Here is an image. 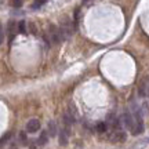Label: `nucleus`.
I'll list each match as a JSON object with an SVG mask.
<instances>
[{
	"instance_id": "19",
	"label": "nucleus",
	"mask_w": 149,
	"mask_h": 149,
	"mask_svg": "<svg viewBox=\"0 0 149 149\" xmlns=\"http://www.w3.org/2000/svg\"><path fill=\"white\" fill-rule=\"evenodd\" d=\"M19 139H21V141H26V135H25V133H19Z\"/></svg>"
},
{
	"instance_id": "7",
	"label": "nucleus",
	"mask_w": 149,
	"mask_h": 149,
	"mask_svg": "<svg viewBox=\"0 0 149 149\" xmlns=\"http://www.w3.org/2000/svg\"><path fill=\"white\" fill-rule=\"evenodd\" d=\"M130 131H131L133 135H139V134L144 131V122L134 119V124H133V127L130 128Z\"/></svg>"
},
{
	"instance_id": "1",
	"label": "nucleus",
	"mask_w": 149,
	"mask_h": 149,
	"mask_svg": "<svg viewBox=\"0 0 149 149\" xmlns=\"http://www.w3.org/2000/svg\"><path fill=\"white\" fill-rule=\"evenodd\" d=\"M58 28H59V32H61V36H62V40H68V39H70V36L73 35L74 28L68 17H64V18L61 19Z\"/></svg>"
},
{
	"instance_id": "9",
	"label": "nucleus",
	"mask_w": 149,
	"mask_h": 149,
	"mask_svg": "<svg viewBox=\"0 0 149 149\" xmlns=\"http://www.w3.org/2000/svg\"><path fill=\"white\" fill-rule=\"evenodd\" d=\"M48 135H51V137H55V135H58V128H57V124L54 122H50L48 123Z\"/></svg>"
},
{
	"instance_id": "6",
	"label": "nucleus",
	"mask_w": 149,
	"mask_h": 149,
	"mask_svg": "<svg viewBox=\"0 0 149 149\" xmlns=\"http://www.w3.org/2000/svg\"><path fill=\"white\" fill-rule=\"evenodd\" d=\"M17 32H18V28H17V24L14 21H8L7 24V33H8V42H13L14 37H15Z\"/></svg>"
},
{
	"instance_id": "10",
	"label": "nucleus",
	"mask_w": 149,
	"mask_h": 149,
	"mask_svg": "<svg viewBox=\"0 0 149 149\" xmlns=\"http://www.w3.org/2000/svg\"><path fill=\"white\" fill-rule=\"evenodd\" d=\"M107 123H104V122H100V123H97L95 124V131L97 133H100V134H104V133H107Z\"/></svg>"
},
{
	"instance_id": "13",
	"label": "nucleus",
	"mask_w": 149,
	"mask_h": 149,
	"mask_svg": "<svg viewBox=\"0 0 149 149\" xmlns=\"http://www.w3.org/2000/svg\"><path fill=\"white\" fill-rule=\"evenodd\" d=\"M46 1H47V0H36V1L32 4V8H39V7H42Z\"/></svg>"
},
{
	"instance_id": "12",
	"label": "nucleus",
	"mask_w": 149,
	"mask_h": 149,
	"mask_svg": "<svg viewBox=\"0 0 149 149\" xmlns=\"http://www.w3.org/2000/svg\"><path fill=\"white\" fill-rule=\"evenodd\" d=\"M17 28H18V32L19 33H22V35L26 33V25H25V21H19L18 22V25H17Z\"/></svg>"
},
{
	"instance_id": "11",
	"label": "nucleus",
	"mask_w": 149,
	"mask_h": 149,
	"mask_svg": "<svg viewBox=\"0 0 149 149\" xmlns=\"http://www.w3.org/2000/svg\"><path fill=\"white\" fill-rule=\"evenodd\" d=\"M48 141V131H42L39 137V145H46Z\"/></svg>"
},
{
	"instance_id": "5",
	"label": "nucleus",
	"mask_w": 149,
	"mask_h": 149,
	"mask_svg": "<svg viewBox=\"0 0 149 149\" xmlns=\"http://www.w3.org/2000/svg\"><path fill=\"white\" fill-rule=\"evenodd\" d=\"M120 120H122V124H124V127L126 128H130L133 127V124H134V116H133V113L131 112H124L123 113V116L120 117Z\"/></svg>"
},
{
	"instance_id": "20",
	"label": "nucleus",
	"mask_w": 149,
	"mask_h": 149,
	"mask_svg": "<svg viewBox=\"0 0 149 149\" xmlns=\"http://www.w3.org/2000/svg\"><path fill=\"white\" fill-rule=\"evenodd\" d=\"M87 1H90V0H83V3H87Z\"/></svg>"
},
{
	"instance_id": "14",
	"label": "nucleus",
	"mask_w": 149,
	"mask_h": 149,
	"mask_svg": "<svg viewBox=\"0 0 149 149\" xmlns=\"http://www.w3.org/2000/svg\"><path fill=\"white\" fill-rule=\"evenodd\" d=\"M79 18H80V8H76V10H74V13H73V21H74V24L79 21Z\"/></svg>"
},
{
	"instance_id": "17",
	"label": "nucleus",
	"mask_w": 149,
	"mask_h": 149,
	"mask_svg": "<svg viewBox=\"0 0 149 149\" xmlns=\"http://www.w3.org/2000/svg\"><path fill=\"white\" fill-rule=\"evenodd\" d=\"M22 6V0H13V7H21Z\"/></svg>"
},
{
	"instance_id": "18",
	"label": "nucleus",
	"mask_w": 149,
	"mask_h": 149,
	"mask_svg": "<svg viewBox=\"0 0 149 149\" xmlns=\"http://www.w3.org/2000/svg\"><path fill=\"white\" fill-rule=\"evenodd\" d=\"M3 40H4V32H3V26L0 24V44L3 43Z\"/></svg>"
},
{
	"instance_id": "4",
	"label": "nucleus",
	"mask_w": 149,
	"mask_h": 149,
	"mask_svg": "<svg viewBox=\"0 0 149 149\" xmlns=\"http://www.w3.org/2000/svg\"><path fill=\"white\" fill-rule=\"evenodd\" d=\"M148 93H149V79L148 77H144L138 84V94H139V97L144 98V97L148 95Z\"/></svg>"
},
{
	"instance_id": "15",
	"label": "nucleus",
	"mask_w": 149,
	"mask_h": 149,
	"mask_svg": "<svg viewBox=\"0 0 149 149\" xmlns=\"http://www.w3.org/2000/svg\"><path fill=\"white\" fill-rule=\"evenodd\" d=\"M29 31H31V33L32 35H37V29H36V26H35V24H29Z\"/></svg>"
},
{
	"instance_id": "2",
	"label": "nucleus",
	"mask_w": 149,
	"mask_h": 149,
	"mask_svg": "<svg viewBox=\"0 0 149 149\" xmlns=\"http://www.w3.org/2000/svg\"><path fill=\"white\" fill-rule=\"evenodd\" d=\"M48 37H50V42L53 44H59L62 42V36H61V32H59V28L55 26V25H50L48 26V32H47Z\"/></svg>"
},
{
	"instance_id": "3",
	"label": "nucleus",
	"mask_w": 149,
	"mask_h": 149,
	"mask_svg": "<svg viewBox=\"0 0 149 149\" xmlns=\"http://www.w3.org/2000/svg\"><path fill=\"white\" fill-rule=\"evenodd\" d=\"M108 138L112 142H124L126 138H127V135H126V133L123 131L122 128H112V131L108 135Z\"/></svg>"
},
{
	"instance_id": "8",
	"label": "nucleus",
	"mask_w": 149,
	"mask_h": 149,
	"mask_svg": "<svg viewBox=\"0 0 149 149\" xmlns=\"http://www.w3.org/2000/svg\"><path fill=\"white\" fill-rule=\"evenodd\" d=\"M40 130V122L37 119H31L26 123V131L28 133H36Z\"/></svg>"
},
{
	"instance_id": "16",
	"label": "nucleus",
	"mask_w": 149,
	"mask_h": 149,
	"mask_svg": "<svg viewBox=\"0 0 149 149\" xmlns=\"http://www.w3.org/2000/svg\"><path fill=\"white\" fill-rule=\"evenodd\" d=\"M10 137H11V134H10V133H8V134H6L4 137H3V138L0 139V145L6 144V141H7V139H10Z\"/></svg>"
}]
</instances>
